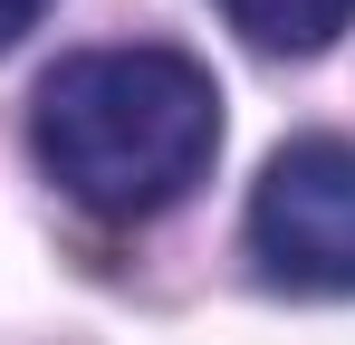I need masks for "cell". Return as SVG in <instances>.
Returning <instances> with one entry per match:
<instances>
[{"label": "cell", "mask_w": 355, "mask_h": 345, "mask_svg": "<svg viewBox=\"0 0 355 345\" xmlns=\"http://www.w3.org/2000/svg\"><path fill=\"white\" fill-rule=\"evenodd\" d=\"M49 10H58V0H0V57L19 48V39H29V29H39Z\"/></svg>", "instance_id": "4"}, {"label": "cell", "mask_w": 355, "mask_h": 345, "mask_svg": "<svg viewBox=\"0 0 355 345\" xmlns=\"http://www.w3.org/2000/svg\"><path fill=\"white\" fill-rule=\"evenodd\" d=\"M29 144L77 211L154 221L221 154V87L182 48H77L29 96Z\"/></svg>", "instance_id": "1"}, {"label": "cell", "mask_w": 355, "mask_h": 345, "mask_svg": "<svg viewBox=\"0 0 355 345\" xmlns=\"http://www.w3.org/2000/svg\"><path fill=\"white\" fill-rule=\"evenodd\" d=\"M221 19L269 57H307L336 29H355V0H221Z\"/></svg>", "instance_id": "3"}, {"label": "cell", "mask_w": 355, "mask_h": 345, "mask_svg": "<svg viewBox=\"0 0 355 345\" xmlns=\"http://www.w3.org/2000/svg\"><path fill=\"white\" fill-rule=\"evenodd\" d=\"M250 259L288 297H355V144L297 134L250 182Z\"/></svg>", "instance_id": "2"}]
</instances>
